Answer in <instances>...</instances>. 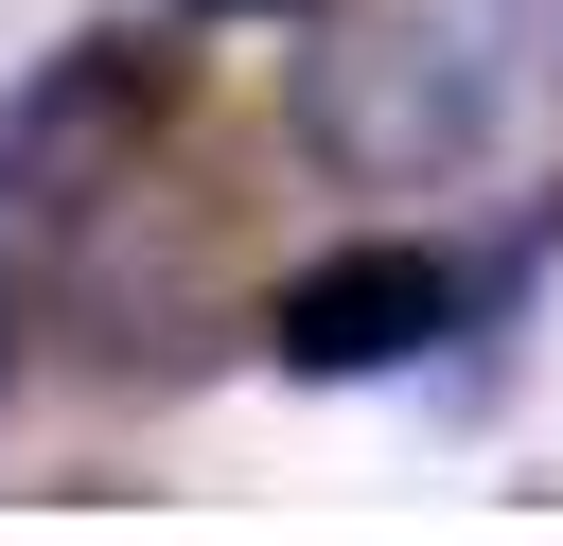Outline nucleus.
<instances>
[{"mask_svg":"<svg viewBox=\"0 0 563 546\" xmlns=\"http://www.w3.org/2000/svg\"><path fill=\"white\" fill-rule=\"evenodd\" d=\"M158 123H176V35H158V18L53 35V53L18 70V106H0V229H88V211L141 176Z\"/></svg>","mask_w":563,"mask_h":546,"instance_id":"f03ea898","label":"nucleus"},{"mask_svg":"<svg viewBox=\"0 0 563 546\" xmlns=\"http://www.w3.org/2000/svg\"><path fill=\"white\" fill-rule=\"evenodd\" d=\"M0 387H18V282H0Z\"/></svg>","mask_w":563,"mask_h":546,"instance_id":"0eeeda50","label":"nucleus"},{"mask_svg":"<svg viewBox=\"0 0 563 546\" xmlns=\"http://www.w3.org/2000/svg\"><path fill=\"white\" fill-rule=\"evenodd\" d=\"M176 18H317V0H176Z\"/></svg>","mask_w":563,"mask_h":546,"instance_id":"39448f33","label":"nucleus"},{"mask_svg":"<svg viewBox=\"0 0 563 546\" xmlns=\"http://www.w3.org/2000/svg\"><path fill=\"white\" fill-rule=\"evenodd\" d=\"M493 141V18L475 0H405V18H352L299 53V159L352 176V194H440L457 159Z\"/></svg>","mask_w":563,"mask_h":546,"instance_id":"f257e3e1","label":"nucleus"},{"mask_svg":"<svg viewBox=\"0 0 563 546\" xmlns=\"http://www.w3.org/2000/svg\"><path fill=\"white\" fill-rule=\"evenodd\" d=\"M475 18H528V35H563V0H475Z\"/></svg>","mask_w":563,"mask_h":546,"instance_id":"423d86ee","label":"nucleus"},{"mask_svg":"<svg viewBox=\"0 0 563 546\" xmlns=\"http://www.w3.org/2000/svg\"><path fill=\"white\" fill-rule=\"evenodd\" d=\"M211 335H264V317H229V282H211V229L158 194V247H141V176L70 229V352L106 370V387H194L211 370Z\"/></svg>","mask_w":563,"mask_h":546,"instance_id":"20e7f679","label":"nucleus"},{"mask_svg":"<svg viewBox=\"0 0 563 546\" xmlns=\"http://www.w3.org/2000/svg\"><path fill=\"white\" fill-rule=\"evenodd\" d=\"M264 335V370L282 387H369V370H422L457 317H475V282L422 247V229H352V247H317V264H282L264 299H246Z\"/></svg>","mask_w":563,"mask_h":546,"instance_id":"7ed1b4c3","label":"nucleus"}]
</instances>
